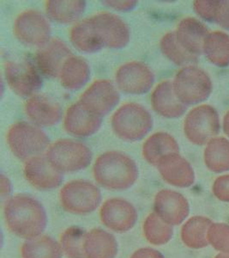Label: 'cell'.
I'll list each match as a JSON object with an SVG mask.
<instances>
[{
  "instance_id": "cell-2",
  "label": "cell",
  "mask_w": 229,
  "mask_h": 258,
  "mask_svg": "<svg viewBox=\"0 0 229 258\" xmlns=\"http://www.w3.org/2000/svg\"><path fill=\"white\" fill-rule=\"evenodd\" d=\"M139 171L136 162L121 152H107L98 157L93 176L98 184L113 191L127 190L135 184Z\"/></svg>"
},
{
  "instance_id": "cell-13",
  "label": "cell",
  "mask_w": 229,
  "mask_h": 258,
  "mask_svg": "<svg viewBox=\"0 0 229 258\" xmlns=\"http://www.w3.org/2000/svg\"><path fill=\"white\" fill-rule=\"evenodd\" d=\"M121 99V96L112 82L96 80L80 97L79 102L88 111L102 118L112 111Z\"/></svg>"
},
{
  "instance_id": "cell-9",
  "label": "cell",
  "mask_w": 229,
  "mask_h": 258,
  "mask_svg": "<svg viewBox=\"0 0 229 258\" xmlns=\"http://www.w3.org/2000/svg\"><path fill=\"white\" fill-rule=\"evenodd\" d=\"M16 37L24 44L43 47L50 41L51 25L42 13L34 10L21 13L14 23Z\"/></svg>"
},
{
  "instance_id": "cell-42",
  "label": "cell",
  "mask_w": 229,
  "mask_h": 258,
  "mask_svg": "<svg viewBox=\"0 0 229 258\" xmlns=\"http://www.w3.org/2000/svg\"><path fill=\"white\" fill-rule=\"evenodd\" d=\"M222 126H223L224 133L226 134V136L229 138V110L224 115Z\"/></svg>"
},
{
  "instance_id": "cell-4",
  "label": "cell",
  "mask_w": 229,
  "mask_h": 258,
  "mask_svg": "<svg viewBox=\"0 0 229 258\" xmlns=\"http://www.w3.org/2000/svg\"><path fill=\"white\" fill-rule=\"evenodd\" d=\"M7 143L12 153L25 161L41 155L50 147V140L44 131L24 121L17 122L10 127Z\"/></svg>"
},
{
  "instance_id": "cell-6",
  "label": "cell",
  "mask_w": 229,
  "mask_h": 258,
  "mask_svg": "<svg viewBox=\"0 0 229 258\" xmlns=\"http://www.w3.org/2000/svg\"><path fill=\"white\" fill-rule=\"evenodd\" d=\"M173 85L177 97L186 106L205 101L212 92L209 75L196 66L180 69L174 78Z\"/></svg>"
},
{
  "instance_id": "cell-24",
  "label": "cell",
  "mask_w": 229,
  "mask_h": 258,
  "mask_svg": "<svg viewBox=\"0 0 229 258\" xmlns=\"http://www.w3.org/2000/svg\"><path fill=\"white\" fill-rule=\"evenodd\" d=\"M90 67L85 59L78 56H71L63 66L59 79L64 88L76 91L86 85L90 78Z\"/></svg>"
},
{
  "instance_id": "cell-37",
  "label": "cell",
  "mask_w": 229,
  "mask_h": 258,
  "mask_svg": "<svg viewBox=\"0 0 229 258\" xmlns=\"http://www.w3.org/2000/svg\"><path fill=\"white\" fill-rule=\"evenodd\" d=\"M212 191L218 200L229 203V175H223L215 179L212 186Z\"/></svg>"
},
{
  "instance_id": "cell-3",
  "label": "cell",
  "mask_w": 229,
  "mask_h": 258,
  "mask_svg": "<svg viewBox=\"0 0 229 258\" xmlns=\"http://www.w3.org/2000/svg\"><path fill=\"white\" fill-rule=\"evenodd\" d=\"M111 126L123 141L135 142L144 138L153 127V117L144 106L126 103L112 115Z\"/></svg>"
},
{
  "instance_id": "cell-26",
  "label": "cell",
  "mask_w": 229,
  "mask_h": 258,
  "mask_svg": "<svg viewBox=\"0 0 229 258\" xmlns=\"http://www.w3.org/2000/svg\"><path fill=\"white\" fill-rule=\"evenodd\" d=\"M85 8L86 2L82 0H50L45 6L49 19L60 24H71L78 20Z\"/></svg>"
},
{
  "instance_id": "cell-30",
  "label": "cell",
  "mask_w": 229,
  "mask_h": 258,
  "mask_svg": "<svg viewBox=\"0 0 229 258\" xmlns=\"http://www.w3.org/2000/svg\"><path fill=\"white\" fill-rule=\"evenodd\" d=\"M63 255L60 243L47 235L28 239L22 249V258H61Z\"/></svg>"
},
{
  "instance_id": "cell-7",
  "label": "cell",
  "mask_w": 229,
  "mask_h": 258,
  "mask_svg": "<svg viewBox=\"0 0 229 258\" xmlns=\"http://www.w3.org/2000/svg\"><path fill=\"white\" fill-rule=\"evenodd\" d=\"M62 208L74 214H89L96 210L101 201V193L94 183L85 180L68 182L59 192Z\"/></svg>"
},
{
  "instance_id": "cell-33",
  "label": "cell",
  "mask_w": 229,
  "mask_h": 258,
  "mask_svg": "<svg viewBox=\"0 0 229 258\" xmlns=\"http://www.w3.org/2000/svg\"><path fill=\"white\" fill-rule=\"evenodd\" d=\"M144 237L154 245H163L173 237V226L166 223L156 213L149 214L143 225Z\"/></svg>"
},
{
  "instance_id": "cell-11",
  "label": "cell",
  "mask_w": 229,
  "mask_h": 258,
  "mask_svg": "<svg viewBox=\"0 0 229 258\" xmlns=\"http://www.w3.org/2000/svg\"><path fill=\"white\" fill-rule=\"evenodd\" d=\"M90 20L103 47L121 49L129 43V27L117 15L110 12H100L92 16Z\"/></svg>"
},
{
  "instance_id": "cell-38",
  "label": "cell",
  "mask_w": 229,
  "mask_h": 258,
  "mask_svg": "<svg viewBox=\"0 0 229 258\" xmlns=\"http://www.w3.org/2000/svg\"><path fill=\"white\" fill-rule=\"evenodd\" d=\"M214 23L229 30V0H218Z\"/></svg>"
},
{
  "instance_id": "cell-43",
  "label": "cell",
  "mask_w": 229,
  "mask_h": 258,
  "mask_svg": "<svg viewBox=\"0 0 229 258\" xmlns=\"http://www.w3.org/2000/svg\"><path fill=\"white\" fill-rule=\"evenodd\" d=\"M214 258H229V254H226V253H220V254H218Z\"/></svg>"
},
{
  "instance_id": "cell-29",
  "label": "cell",
  "mask_w": 229,
  "mask_h": 258,
  "mask_svg": "<svg viewBox=\"0 0 229 258\" xmlns=\"http://www.w3.org/2000/svg\"><path fill=\"white\" fill-rule=\"evenodd\" d=\"M203 53L210 63L218 68L229 66V35L222 31H214L207 35Z\"/></svg>"
},
{
  "instance_id": "cell-12",
  "label": "cell",
  "mask_w": 229,
  "mask_h": 258,
  "mask_svg": "<svg viewBox=\"0 0 229 258\" xmlns=\"http://www.w3.org/2000/svg\"><path fill=\"white\" fill-rule=\"evenodd\" d=\"M118 88L129 95H144L152 87L155 75L147 64L132 61L122 64L115 74Z\"/></svg>"
},
{
  "instance_id": "cell-23",
  "label": "cell",
  "mask_w": 229,
  "mask_h": 258,
  "mask_svg": "<svg viewBox=\"0 0 229 258\" xmlns=\"http://www.w3.org/2000/svg\"><path fill=\"white\" fill-rule=\"evenodd\" d=\"M118 249L114 236L102 229H93L87 233L84 243L85 258H115Z\"/></svg>"
},
{
  "instance_id": "cell-22",
  "label": "cell",
  "mask_w": 229,
  "mask_h": 258,
  "mask_svg": "<svg viewBox=\"0 0 229 258\" xmlns=\"http://www.w3.org/2000/svg\"><path fill=\"white\" fill-rule=\"evenodd\" d=\"M209 30L204 24L193 18L179 22L175 35L177 41L187 52L195 56L203 53V45Z\"/></svg>"
},
{
  "instance_id": "cell-27",
  "label": "cell",
  "mask_w": 229,
  "mask_h": 258,
  "mask_svg": "<svg viewBox=\"0 0 229 258\" xmlns=\"http://www.w3.org/2000/svg\"><path fill=\"white\" fill-rule=\"evenodd\" d=\"M70 38L74 47L82 53H96L104 47L95 32L90 18L75 24L70 33Z\"/></svg>"
},
{
  "instance_id": "cell-32",
  "label": "cell",
  "mask_w": 229,
  "mask_h": 258,
  "mask_svg": "<svg viewBox=\"0 0 229 258\" xmlns=\"http://www.w3.org/2000/svg\"><path fill=\"white\" fill-rule=\"evenodd\" d=\"M160 47L165 57L179 67L195 66L198 62L197 56L189 53L179 44L175 32L167 33L160 41Z\"/></svg>"
},
{
  "instance_id": "cell-28",
  "label": "cell",
  "mask_w": 229,
  "mask_h": 258,
  "mask_svg": "<svg viewBox=\"0 0 229 258\" xmlns=\"http://www.w3.org/2000/svg\"><path fill=\"white\" fill-rule=\"evenodd\" d=\"M211 220L203 216L189 219L181 229V239L185 246L191 249H202L209 244L208 231Z\"/></svg>"
},
{
  "instance_id": "cell-21",
  "label": "cell",
  "mask_w": 229,
  "mask_h": 258,
  "mask_svg": "<svg viewBox=\"0 0 229 258\" xmlns=\"http://www.w3.org/2000/svg\"><path fill=\"white\" fill-rule=\"evenodd\" d=\"M153 109L165 118H179L185 114L187 106L178 98L173 89V83H160L151 95Z\"/></svg>"
},
{
  "instance_id": "cell-10",
  "label": "cell",
  "mask_w": 229,
  "mask_h": 258,
  "mask_svg": "<svg viewBox=\"0 0 229 258\" xmlns=\"http://www.w3.org/2000/svg\"><path fill=\"white\" fill-rule=\"evenodd\" d=\"M5 77L10 88L19 97H33L43 85L41 74L30 62H6Z\"/></svg>"
},
{
  "instance_id": "cell-34",
  "label": "cell",
  "mask_w": 229,
  "mask_h": 258,
  "mask_svg": "<svg viewBox=\"0 0 229 258\" xmlns=\"http://www.w3.org/2000/svg\"><path fill=\"white\" fill-rule=\"evenodd\" d=\"M88 232L84 229L71 226L60 237L62 251L67 258H85L84 243Z\"/></svg>"
},
{
  "instance_id": "cell-18",
  "label": "cell",
  "mask_w": 229,
  "mask_h": 258,
  "mask_svg": "<svg viewBox=\"0 0 229 258\" xmlns=\"http://www.w3.org/2000/svg\"><path fill=\"white\" fill-rule=\"evenodd\" d=\"M156 167L162 179L168 184L188 188L195 182V172L191 164L179 153L165 156Z\"/></svg>"
},
{
  "instance_id": "cell-19",
  "label": "cell",
  "mask_w": 229,
  "mask_h": 258,
  "mask_svg": "<svg viewBox=\"0 0 229 258\" xmlns=\"http://www.w3.org/2000/svg\"><path fill=\"white\" fill-rule=\"evenodd\" d=\"M102 118L93 114L82 106L79 101L69 107L65 113V131L78 138H87L100 129Z\"/></svg>"
},
{
  "instance_id": "cell-5",
  "label": "cell",
  "mask_w": 229,
  "mask_h": 258,
  "mask_svg": "<svg viewBox=\"0 0 229 258\" xmlns=\"http://www.w3.org/2000/svg\"><path fill=\"white\" fill-rule=\"evenodd\" d=\"M46 157L61 173L76 172L88 167L93 153L89 147L71 140H59L47 150Z\"/></svg>"
},
{
  "instance_id": "cell-25",
  "label": "cell",
  "mask_w": 229,
  "mask_h": 258,
  "mask_svg": "<svg viewBox=\"0 0 229 258\" xmlns=\"http://www.w3.org/2000/svg\"><path fill=\"white\" fill-rule=\"evenodd\" d=\"M170 153H179V146L172 135L164 132L151 135L142 149L144 159L153 166H157L160 160Z\"/></svg>"
},
{
  "instance_id": "cell-31",
  "label": "cell",
  "mask_w": 229,
  "mask_h": 258,
  "mask_svg": "<svg viewBox=\"0 0 229 258\" xmlns=\"http://www.w3.org/2000/svg\"><path fill=\"white\" fill-rule=\"evenodd\" d=\"M203 159L206 167L213 172L229 170V141L223 137L212 139L207 143Z\"/></svg>"
},
{
  "instance_id": "cell-8",
  "label": "cell",
  "mask_w": 229,
  "mask_h": 258,
  "mask_svg": "<svg viewBox=\"0 0 229 258\" xmlns=\"http://www.w3.org/2000/svg\"><path fill=\"white\" fill-rule=\"evenodd\" d=\"M220 126L216 109L205 104L196 107L189 112L184 121V133L191 143L203 146L218 135Z\"/></svg>"
},
{
  "instance_id": "cell-41",
  "label": "cell",
  "mask_w": 229,
  "mask_h": 258,
  "mask_svg": "<svg viewBox=\"0 0 229 258\" xmlns=\"http://www.w3.org/2000/svg\"><path fill=\"white\" fill-rule=\"evenodd\" d=\"M1 195H2V198L4 199V197H8L11 191H12V188H11V182L7 177L2 175L1 176Z\"/></svg>"
},
{
  "instance_id": "cell-16",
  "label": "cell",
  "mask_w": 229,
  "mask_h": 258,
  "mask_svg": "<svg viewBox=\"0 0 229 258\" xmlns=\"http://www.w3.org/2000/svg\"><path fill=\"white\" fill-rule=\"evenodd\" d=\"M154 209L159 217L171 226H178L188 217L190 206L183 195L171 189H162L156 194Z\"/></svg>"
},
{
  "instance_id": "cell-15",
  "label": "cell",
  "mask_w": 229,
  "mask_h": 258,
  "mask_svg": "<svg viewBox=\"0 0 229 258\" xmlns=\"http://www.w3.org/2000/svg\"><path fill=\"white\" fill-rule=\"evenodd\" d=\"M27 181L39 190H52L61 185L64 176L48 161L46 155L35 156L24 163Z\"/></svg>"
},
{
  "instance_id": "cell-40",
  "label": "cell",
  "mask_w": 229,
  "mask_h": 258,
  "mask_svg": "<svg viewBox=\"0 0 229 258\" xmlns=\"http://www.w3.org/2000/svg\"><path fill=\"white\" fill-rule=\"evenodd\" d=\"M130 258H165L162 253L150 248H142L136 250Z\"/></svg>"
},
{
  "instance_id": "cell-39",
  "label": "cell",
  "mask_w": 229,
  "mask_h": 258,
  "mask_svg": "<svg viewBox=\"0 0 229 258\" xmlns=\"http://www.w3.org/2000/svg\"><path fill=\"white\" fill-rule=\"evenodd\" d=\"M104 6H107L111 9L119 11V12H130L133 11L136 6H138V1L127 0V1H102Z\"/></svg>"
},
{
  "instance_id": "cell-35",
  "label": "cell",
  "mask_w": 229,
  "mask_h": 258,
  "mask_svg": "<svg viewBox=\"0 0 229 258\" xmlns=\"http://www.w3.org/2000/svg\"><path fill=\"white\" fill-rule=\"evenodd\" d=\"M208 241L214 249L229 254V226L212 223L208 231Z\"/></svg>"
},
{
  "instance_id": "cell-17",
  "label": "cell",
  "mask_w": 229,
  "mask_h": 258,
  "mask_svg": "<svg viewBox=\"0 0 229 258\" xmlns=\"http://www.w3.org/2000/svg\"><path fill=\"white\" fill-rule=\"evenodd\" d=\"M73 55L71 49L64 41L52 39L41 47L36 54V62L41 74L47 78H59L65 62Z\"/></svg>"
},
{
  "instance_id": "cell-20",
  "label": "cell",
  "mask_w": 229,
  "mask_h": 258,
  "mask_svg": "<svg viewBox=\"0 0 229 258\" xmlns=\"http://www.w3.org/2000/svg\"><path fill=\"white\" fill-rule=\"evenodd\" d=\"M24 109L28 118L37 126H55L61 120V107L45 95H34L27 101Z\"/></svg>"
},
{
  "instance_id": "cell-36",
  "label": "cell",
  "mask_w": 229,
  "mask_h": 258,
  "mask_svg": "<svg viewBox=\"0 0 229 258\" xmlns=\"http://www.w3.org/2000/svg\"><path fill=\"white\" fill-rule=\"evenodd\" d=\"M218 0H196L193 2V9L200 18L214 23V13Z\"/></svg>"
},
{
  "instance_id": "cell-1",
  "label": "cell",
  "mask_w": 229,
  "mask_h": 258,
  "mask_svg": "<svg viewBox=\"0 0 229 258\" xmlns=\"http://www.w3.org/2000/svg\"><path fill=\"white\" fill-rule=\"evenodd\" d=\"M4 214L10 231L27 240L41 235L47 226L44 207L38 200L27 195H17L7 200Z\"/></svg>"
},
{
  "instance_id": "cell-14",
  "label": "cell",
  "mask_w": 229,
  "mask_h": 258,
  "mask_svg": "<svg viewBox=\"0 0 229 258\" xmlns=\"http://www.w3.org/2000/svg\"><path fill=\"white\" fill-rule=\"evenodd\" d=\"M138 217L135 207L127 200L112 198L100 208V218L103 225L118 233L129 232L135 226Z\"/></svg>"
}]
</instances>
